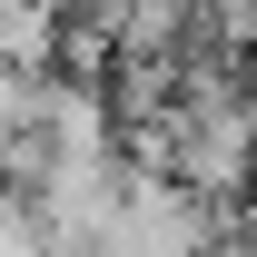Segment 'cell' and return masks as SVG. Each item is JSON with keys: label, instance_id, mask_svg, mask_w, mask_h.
Segmentation results:
<instances>
[{"label": "cell", "instance_id": "obj_1", "mask_svg": "<svg viewBox=\"0 0 257 257\" xmlns=\"http://www.w3.org/2000/svg\"><path fill=\"white\" fill-rule=\"evenodd\" d=\"M40 139L60 168H119V119H109V89H79V79H50L40 89Z\"/></svg>", "mask_w": 257, "mask_h": 257}, {"label": "cell", "instance_id": "obj_2", "mask_svg": "<svg viewBox=\"0 0 257 257\" xmlns=\"http://www.w3.org/2000/svg\"><path fill=\"white\" fill-rule=\"evenodd\" d=\"M188 50V10L178 0H149V10H119V60H178ZM109 60V69H119Z\"/></svg>", "mask_w": 257, "mask_h": 257}]
</instances>
